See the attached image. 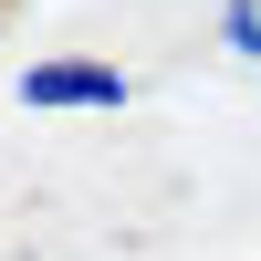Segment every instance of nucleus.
Here are the masks:
<instances>
[{
	"mask_svg": "<svg viewBox=\"0 0 261 261\" xmlns=\"http://www.w3.org/2000/svg\"><path fill=\"white\" fill-rule=\"evenodd\" d=\"M21 105H125V73H105V63H32Z\"/></svg>",
	"mask_w": 261,
	"mask_h": 261,
	"instance_id": "1",
	"label": "nucleus"
},
{
	"mask_svg": "<svg viewBox=\"0 0 261 261\" xmlns=\"http://www.w3.org/2000/svg\"><path fill=\"white\" fill-rule=\"evenodd\" d=\"M230 42H241V53L261 63V0H230Z\"/></svg>",
	"mask_w": 261,
	"mask_h": 261,
	"instance_id": "2",
	"label": "nucleus"
}]
</instances>
